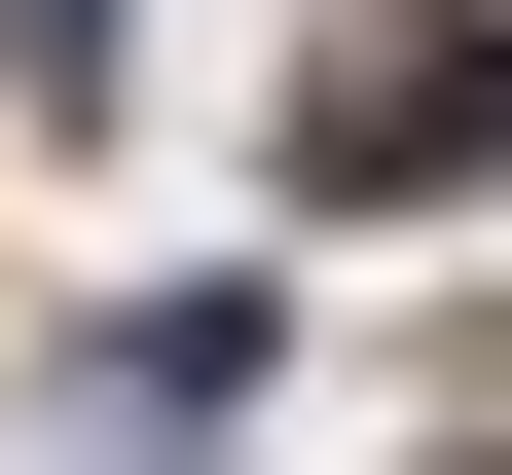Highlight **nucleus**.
I'll list each match as a JSON object with an SVG mask.
<instances>
[{
    "label": "nucleus",
    "instance_id": "1",
    "mask_svg": "<svg viewBox=\"0 0 512 475\" xmlns=\"http://www.w3.org/2000/svg\"><path fill=\"white\" fill-rule=\"evenodd\" d=\"M476 147H512V37H476V0H439V37H366V74L293 110V183H476Z\"/></svg>",
    "mask_w": 512,
    "mask_h": 475
}]
</instances>
